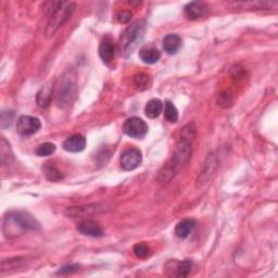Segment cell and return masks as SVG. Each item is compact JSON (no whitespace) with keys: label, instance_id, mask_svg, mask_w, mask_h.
Here are the masks:
<instances>
[{"label":"cell","instance_id":"6da1fadb","mask_svg":"<svg viewBox=\"0 0 278 278\" xmlns=\"http://www.w3.org/2000/svg\"><path fill=\"white\" fill-rule=\"evenodd\" d=\"M196 136V127L192 123L187 124L182 128L179 139L174 148L172 158L166 164L163 166L158 175V182L164 184L170 182L179 171H181L186 163L189 161L192 151V142Z\"/></svg>","mask_w":278,"mask_h":278},{"label":"cell","instance_id":"7a4b0ae2","mask_svg":"<svg viewBox=\"0 0 278 278\" xmlns=\"http://www.w3.org/2000/svg\"><path fill=\"white\" fill-rule=\"evenodd\" d=\"M37 220L25 212H11L5 217L3 231L7 238H14L29 231H38Z\"/></svg>","mask_w":278,"mask_h":278},{"label":"cell","instance_id":"3957f363","mask_svg":"<svg viewBox=\"0 0 278 278\" xmlns=\"http://www.w3.org/2000/svg\"><path fill=\"white\" fill-rule=\"evenodd\" d=\"M77 94V77L73 70L63 73L57 89L55 102L59 108H68L74 101Z\"/></svg>","mask_w":278,"mask_h":278},{"label":"cell","instance_id":"277c9868","mask_svg":"<svg viewBox=\"0 0 278 278\" xmlns=\"http://www.w3.org/2000/svg\"><path fill=\"white\" fill-rule=\"evenodd\" d=\"M146 32V23L145 21H137L133 23L132 25L128 26L123 34L121 35L119 44H118V50L121 55L127 57L128 54L132 53L135 48L138 46V44L142 42Z\"/></svg>","mask_w":278,"mask_h":278},{"label":"cell","instance_id":"5b68a950","mask_svg":"<svg viewBox=\"0 0 278 278\" xmlns=\"http://www.w3.org/2000/svg\"><path fill=\"white\" fill-rule=\"evenodd\" d=\"M75 9L76 4L61 2L60 6L57 8L53 13L50 15V18H49L47 27L45 30L46 37L51 38L52 36H54L59 29L63 26V24L71 18Z\"/></svg>","mask_w":278,"mask_h":278},{"label":"cell","instance_id":"8992f818","mask_svg":"<svg viewBox=\"0 0 278 278\" xmlns=\"http://www.w3.org/2000/svg\"><path fill=\"white\" fill-rule=\"evenodd\" d=\"M123 130L129 137L142 139L148 134L149 128L144 120L139 118H130L125 121V123L123 125Z\"/></svg>","mask_w":278,"mask_h":278},{"label":"cell","instance_id":"52a82bcc","mask_svg":"<svg viewBox=\"0 0 278 278\" xmlns=\"http://www.w3.org/2000/svg\"><path fill=\"white\" fill-rule=\"evenodd\" d=\"M42 127L40 120L35 117L22 116L16 123V132L22 136H31L36 134Z\"/></svg>","mask_w":278,"mask_h":278},{"label":"cell","instance_id":"ba28073f","mask_svg":"<svg viewBox=\"0 0 278 278\" xmlns=\"http://www.w3.org/2000/svg\"><path fill=\"white\" fill-rule=\"evenodd\" d=\"M143 155L139 149L130 148L125 150L121 155V168L124 171H134L142 164Z\"/></svg>","mask_w":278,"mask_h":278},{"label":"cell","instance_id":"9c48e42d","mask_svg":"<svg viewBox=\"0 0 278 278\" xmlns=\"http://www.w3.org/2000/svg\"><path fill=\"white\" fill-rule=\"evenodd\" d=\"M192 268V262L190 260H185L183 262L178 261H170L165 265V271L169 276L175 277H186L189 275Z\"/></svg>","mask_w":278,"mask_h":278},{"label":"cell","instance_id":"30bf717a","mask_svg":"<svg viewBox=\"0 0 278 278\" xmlns=\"http://www.w3.org/2000/svg\"><path fill=\"white\" fill-rule=\"evenodd\" d=\"M210 12V6L203 2H192L185 7V13L191 20L206 16Z\"/></svg>","mask_w":278,"mask_h":278},{"label":"cell","instance_id":"8fae6325","mask_svg":"<svg viewBox=\"0 0 278 278\" xmlns=\"http://www.w3.org/2000/svg\"><path fill=\"white\" fill-rule=\"evenodd\" d=\"M77 231L88 237H94V238H100L103 236V230L99 224H97L94 220H83L77 225Z\"/></svg>","mask_w":278,"mask_h":278},{"label":"cell","instance_id":"7c38bea8","mask_svg":"<svg viewBox=\"0 0 278 278\" xmlns=\"http://www.w3.org/2000/svg\"><path fill=\"white\" fill-rule=\"evenodd\" d=\"M63 148L68 152H80L86 148V138L83 135H73L63 143Z\"/></svg>","mask_w":278,"mask_h":278},{"label":"cell","instance_id":"4fadbf2b","mask_svg":"<svg viewBox=\"0 0 278 278\" xmlns=\"http://www.w3.org/2000/svg\"><path fill=\"white\" fill-rule=\"evenodd\" d=\"M116 45L110 37H105L102 39L99 46V55L104 63L109 64L116 57Z\"/></svg>","mask_w":278,"mask_h":278},{"label":"cell","instance_id":"5bb4252c","mask_svg":"<svg viewBox=\"0 0 278 278\" xmlns=\"http://www.w3.org/2000/svg\"><path fill=\"white\" fill-rule=\"evenodd\" d=\"M52 93H53V85L52 83H50V81L45 84L42 88L39 89L36 95V102L39 108L45 109L51 103Z\"/></svg>","mask_w":278,"mask_h":278},{"label":"cell","instance_id":"9a60e30c","mask_svg":"<svg viewBox=\"0 0 278 278\" xmlns=\"http://www.w3.org/2000/svg\"><path fill=\"white\" fill-rule=\"evenodd\" d=\"M182 45V38L177 34H169L163 39V49L169 54L177 53Z\"/></svg>","mask_w":278,"mask_h":278},{"label":"cell","instance_id":"2e32d148","mask_svg":"<svg viewBox=\"0 0 278 278\" xmlns=\"http://www.w3.org/2000/svg\"><path fill=\"white\" fill-rule=\"evenodd\" d=\"M100 211L99 204H88V206H81V207H72L65 210V215L69 217H77L83 216L86 214L94 213V212Z\"/></svg>","mask_w":278,"mask_h":278},{"label":"cell","instance_id":"e0dca14e","mask_svg":"<svg viewBox=\"0 0 278 278\" xmlns=\"http://www.w3.org/2000/svg\"><path fill=\"white\" fill-rule=\"evenodd\" d=\"M139 58L142 59L144 63L154 64L160 60L161 52L153 46H146L142 48L141 51H139Z\"/></svg>","mask_w":278,"mask_h":278},{"label":"cell","instance_id":"ac0fdd59","mask_svg":"<svg viewBox=\"0 0 278 278\" xmlns=\"http://www.w3.org/2000/svg\"><path fill=\"white\" fill-rule=\"evenodd\" d=\"M196 227V220L191 218H185L179 222L175 227V235L179 239H186Z\"/></svg>","mask_w":278,"mask_h":278},{"label":"cell","instance_id":"d6986e66","mask_svg":"<svg viewBox=\"0 0 278 278\" xmlns=\"http://www.w3.org/2000/svg\"><path fill=\"white\" fill-rule=\"evenodd\" d=\"M163 109V104L160 99H151L146 104L145 113L149 119H157Z\"/></svg>","mask_w":278,"mask_h":278},{"label":"cell","instance_id":"ffe728a7","mask_svg":"<svg viewBox=\"0 0 278 278\" xmlns=\"http://www.w3.org/2000/svg\"><path fill=\"white\" fill-rule=\"evenodd\" d=\"M43 172L46 178L50 182H59L63 178L61 172L53 164H50V163H46V164L43 166Z\"/></svg>","mask_w":278,"mask_h":278},{"label":"cell","instance_id":"44dd1931","mask_svg":"<svg viewBox=\"0 0 278 278\" xmlns=\"http://www.w3.org/2000/svg\"><path fill=\"white\" fill-rule=\"evenodd\" d=\"M134 84L139 91H146L149 89L152 85V78L146 73H138L134 77Z\"/></svg>","mask_w":278,"mask_h":278},{"label":"cell","instance_id":"7402d4cb","mask_svg":"<svg viewBox=\"0 0 278 278\" xmlns=\"http://www.w3.org/2000/svg\"><path fill=\"white\" fill-rule=\"evenodd\" d=\"M0 159H2L3 164L9 163L10 160L13 159L10 145L5 138H2V142H0Z\"/></svg>","mask_w":278,"mask_h":278},{"label":"cell","instance_id":"603a6c76","mask_svg":"<svg viewBox=\"0 0 278 278\" xmlns=\"http://www.w3.org/2000/svg\"><path fill=\"white\" fill-rule=\"evenodd\" d=\"M165 119L170 122V123H176L178 121V110L173 104V102L168 100L165 101Z\"/></svg>","mask_w":278,"mask_h":278},{"label":"cell","instance_id":"cb8c5ba5","mask_svg":"<svg viewBox=\"0 0 278 278\" xmlns=\"http://www.w3.org/2000/svg\"><path fill=\"white\" fill-rule=\"evenodd\" d=\"M133 251H134V255L138 259H147L151 256V249L148 244L145 243V242H139V243L135 244L134 248H133Z\"/></svg>","mask_w":278,"mask_h":278},{"label":"cell","instance_id":"d4e9b609","mask_svg":"<svg viewBox=\"0 0 278 278\" xmlns=\"http://www.w3.org/2000/svg\"><path fill=\"white\" fill-rule=\"evenodd\" d=\"M55 152V146L51 143H44L37 147L36 154L38 157H48Z\"/></svg>","mask_w":278,"mask_h":278},{"label":"cell","instance_id":"484cf974","mask_svg":"<svg viewBox=\"0 0 278 278\" xmlns=\"http://www.w3.org/2000/svg\"><path fill=\"white\" fill-rule=\"evenodd\" d=\"M14 120V113L12 111H3L2 112V118H0V125H2L3 129H6L10 127L13 123Z\"/></svg>","mask_w":278,"mask_h":278},{"label":"cell","instance_id":"4316f807","mask_svg":"<svg viewBox=\"0 0 278 278\" xmlns=\"http://www.w3.org/2000/svg\"><path fill=\"white\" fill-rule=\"evenodd\" d=\"M117 19L120 23H127L132 19V13L129 11H121L120 13H118Z\"/></svg>","mask_w":278,"mask_h":278},{"label":"cell","instance_id":"83f0119b","mask_svg":"<svg viewBox=\"0 0 278 278\" xmlns=\"http://www.w3.org/2000/svg\"><path fill=\"white\" fill-rule=\"evenodd\" d=\"M78 269V265H67V266H64L62 268H60V271L58 272V274H72V273H74L76 272Z\"/></svg>","mask_w":278,"mask_h":278}]
</instances>
